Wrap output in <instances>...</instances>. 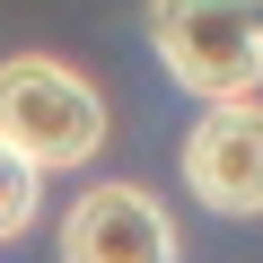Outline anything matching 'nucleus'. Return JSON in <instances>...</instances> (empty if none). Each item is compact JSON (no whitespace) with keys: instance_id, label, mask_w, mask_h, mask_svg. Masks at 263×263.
<instances>
[{"instance_id":"f257e3e1","label":"nucleus","mask_w":263,"mask_h":263,"mask_svg":"<svg viewBox=\"0 0 263 263\" xmlns=\"http://www.w3.org/2000/svg\"><path fill=\"white\" fill-rule=\"evenodd\" d=\"M105 97L88 70H70L62 53H9L0 62V149H18L35 176H70V167H97L105 149Z\"/></svg>"},{"instance_id":"f03ea898","label":"nucleus","mask_w":263,"mask_h":263,"mask_svg":"<svg viewBox=\"0 0 263 263\" xmlns=\"http://www.w3.org/2000/svg\"><path fill=\"white\" fill-rule=\"evenodd\" d=\"M149 53L202 105L263 97V0H149Z\"/></svg>"},{"instance_id":"7ed1b4c3","label":"nucleus","mask_w":263,"mask_h":263,"mask_svg":"<svg viewBox=\"0 0 263 263\" xmlns=\"http://www.w3.org/2000/svg\"><path fill=\"white\" fill-rule=\"evenodd\" d=\"M184 193L219 219H263V97L202 105L184 132Z\"/></svg>"},{"instance_id":"20e7f679","label":"nucleus","mask_w":263,"mask_h":263,"mask_svg":"<svg viewBox=\"0 0 263 263\" xmlns=\"http://www.w3.org/2000/svg\"><path fill=\"white\" fill-rule=\"evenodd\" d=\"M62 263H184V237L149 184H88L62 211Z\"/></svg>"},{"instance_id":"39448f33","label":"nucleus","mask_w":263,"mask_h":263,"mask_svg":"<svg viewBox=\"0 0 263 263\" xmlns=\"http://www.w3.org/2000/svg\"><path fill=\"white\" fill-rule=\"evenodd\" d=\"M35 211H44V176H35L18 149H0V246H18V237L35 228Z\"/></svg>"}]
</instances>
